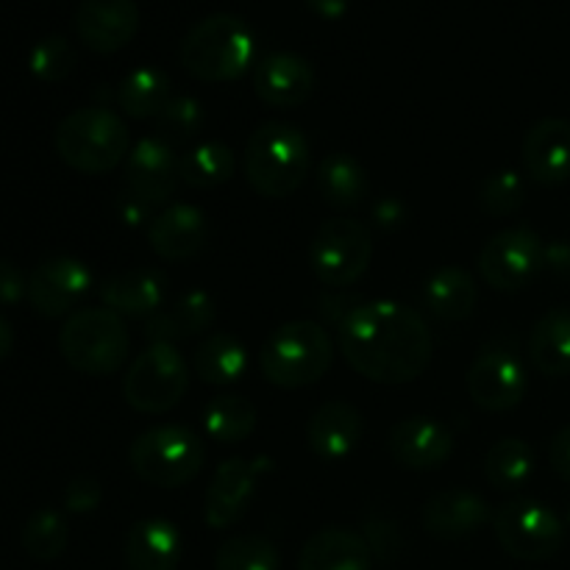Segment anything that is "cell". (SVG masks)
<instances>
[{"instance_id": "obj_1", "label": "cell", "mask_w": 570, "mask_h": 570, "mask_svg": "<svg viewBox=\"0 0 570 570\" xmlns=\"http://www.w3.org/2000/svg\"><path fill=\"white\" fill-rule=\"evenodd\" d=\"M337 345L360 376L387 387L417 382L434 354L421 312L390 298L354 306L340 323Z\"/></svg>"}, {"instance_id": "obj_2", "label": "cell", "mask_w": 570, "mask_h": 570, "mask_svg": "<svg viewBox=\"0 0 570 570\" xmlns=\"http://www.w3.org/2000/svg\"><path fill=\"white\" fill-rule=\"evenodd\" d=\"M309 167V139L293 122H262L245 145V178L262 198L282 200L295 195L304 187Z\"/></svg>"}, {"instance_id": "obj_3", "label": "cell", "mask_w": 570, "mask_h": 570, "mask_svg": "<svg viewBox=\"0 0 570 570\" xmlns=\"http://www.w3.org/2000/svg\"><path fill=\"white\" fill-rule=\"evenodd\" d=\"M178 56L184 70L198 81H237L254 65L256 37L243 17L212 14L189 28Z\"/></svg>"}, {"instance_id": "obj_4", "label": "cell", "mask_w": 570, "mask_h": 570, "mask_svg": "<svg viewBox=\"0 0 570 570\" xmlns=\"http://www.w3.org/2000/svg\"><path fill=\"white\" fill-rule=\"evenodd\" d=\"M334 362V345L315 321H289L273 328L262 343L259 367L267 384L278 390H304L321 382Z\"/></svg>"}, {"instance_id": "obj_5", "label": "cell", "mask_w": 570, "mask_h": 570, "mask_svg": "<svg viewBox=\"0 0 570 570\" xmlns=\"http://www.w3.org/2000/svg\"><path fill=\"white\" fill-rule=\"evenodd\" d=\"M56 154L83 176H104L131 154V134L115 111L104 106L76 109L56 128Z\"/></svg>"}, {"instance_id": "obj_6", "label": "cell", "mask_w": 570, "mask_h": 570, "mask_svg": "<svg viewBox=\"0 0 570 570\" xmlns=\"http://www.w3.org/2000/svg\"><path fill=\"white\" fill-rule=\"evenodd\" d=\"M59 351L83 376H111L128 362L131 337L126 321L106 306L76 309L59 332Z\"/></svg>"}, {"instance_id": "obj_7", "label": "cell", "mask_w": 570, "mask_h": 570, "mask_svg": "<svg viewBox=\"0 0 570 570\" xmlns=\"http://www.w3.org/2000/svg\"><path fill=\"white\" fill-rule=\"evenodd\" d=\"M131 471L145 484L178 490L193 482L204 468V443L187 426H154L139 434L128 451Z\"/></svg>"}, {"instance_id": "obj_8", "label": "cell", "mask_w": 570, "mask_h": 570, "mask_svg": "<svg viewBox=\"0 0 570 570\" xmlns=\"http://www.w3.org/2000/svg\"><path fill=\"white\" fill-rule=\"evenodd\" d=\"M189 390V365L176 345L150 343L122 376V399L142 415H165Z\"/></svg>"}, {"instance_id": "obj_9", "label": "cell", "mask_w": 570, "mask_h": 570, "mask_svg": "<svg viewBox=\"0 0 570 570\" xmlns=\"http://www.w3.org/2000/svg\"><path fill=\"white\" fill-rule=\"evenodd\" d=\"M493 529L504 554L521 562L551 560L566 543L562 518L538 499L504 501L493 512Z\"/></svg>"}, {"instance_id": "obj_10", "label": "cell", "mask_w": 570, "mask_h": 570, "mask_svg": "<svg viewBox=\"0 0 570 570\" xmlns=\"http://www.w3.org/2000/svg\"><path fill=\"white\" fill-rule=\"evenodd\" d=\"M468 395L484 412H510L527 399L529 376L515 340L499 334L479 348L468 367Z\"/></svg>"}, {"instance_id": "obj_11", "label": "cell", "mask_w": 570, "mask_h": 570, "mask_svg": "<svg viewBox=\"0 0 570 570\" xmlns=\"http://www.w3.org/2000/svg\"><path fill=\"white\" fill-rule=\"evenodd\" d=\"M373 259V237L354 217L323 220L309 243V267L326 287L360 282Z\"/></svg>"}, {"instance_id": "obj_12", "label": "cell", "mask_w": 570, "mask_h": 570, "mask_svg": "<svg viewBox=\"0 0 570 570\" xmlns=\"http://www.w3.org/2000/svg\"><path fill=\"white\" fill-rule=\"evenodd\" d=\"M540 271H543V239L529 226L504 228L479 250V276L495 293L527 289Z\"/></svg>"}, {"instance_id": "obj_13", "label": "cell", "mask_w": 570, "mask_h": 570, "mask_svg": "<svg viewBox=\"0 0 570 570\" xmlns=\"http://www.w3.org/2000/svg\"><path fill=\"white\" fill-rule=\"evenodd\" d=\"M271 468L273 462L267 456H254V460L232 456V460L220 462L204 495L206 527L215 532L232 529L248 512L256 495V484H259L262 473H267Z\"/></svg>"}, {"instance_id": "obj_14", "label": "cell", "mask_w": 570, "mask_h": 570, "mask_svg": "<svg viewBox=\"0 0 570 570\" xmlns=\"http://www.w3.org/2000/svg\"><path fill=\"white\" fill-rule=\"evenodd\" d=\"M92 287V273L72 256L42 262L28 278V301L42 317H70Z\"/></svg>"}, {"instance_id": "obj_15", "label": "cell", "mask_w": 570, "mask_h": 570, "mask_svg": "<svg viewBox=\"0 0 570 570\" xmlns=\"http://www.w3.org/2000/svg\"><path fill=\"white\" fill-rule=\"evenodd\" d=\"M139 28L137 0H81L76 11V33L100 56L126 48Z\"/></svg>"}, {"instance_id": "obj_16", "label": "cell", "mask_w": 570, "mask_h": 570, "mask_svg": "<svg viewBox=\"0 0 570 570\" xmlns=\"http://www.w3.org/2000/svg\"><path fill=\"white\" fill-rule=\"evenodd\" d=\"M178 181V159L173 145L161 137H142L126 156V189L148 200L154 209L173 198Z\"/></svg>"}, {"instance_id": "obj_17", "label": "cell", "mask_w": 570, "mask_h": 570, "mask_svg": "<svg viewBox=\"0 0 570 570\" xmlns=\"http://www.w3.org/2000/svg\"><path fill=\"white\" fill-rule=\"evenodd\" d=\"M390 454L406 471H434L454 451V434L449 426L429 415H412L390 429Z\"/></svg>"}, {"instance_id": "obj_18", "label": "cell", "mask_w": 570, "mask_h": 570, "mask_svg": "<svg viewBox=\"0 0 570 570\" xmlns=\"http://www.w3.org/2000/svg\"><path fill=\"white\" fill-rule=\"evenodd\" d=\"M523 170L540 187L570 181V120L543 117L523 137Z\"/></svg>"}, {"instance_id": "obj_19", "label": "cell", "mask_w": 570, "mask_h": 570, "mask_svg": "<svg viewBox=\"0 0 570 570\" xmlns=\"http://www.w3.org/2000/svg\"><path fill=\"white\" fill-rule=\"evenodd\" d=\"M421 521L429 538L456 543V540L473 538L484 523L493 521V512L488 501L473 490L451 488L426 501Z\"/></svg>"}, {"instance_id": "obj_20", "label": "cell", "mask_w": 570, "mask_h": 570, "mask_svg": "<svg viewBox=\"0 0 570 570\" xmlns=\"http://www.w3.org/2000/svg\"><path fill=\"white\" fill-rule=\"evenodd\" d=\"M315 89V70L298 53L276 50L267 53L254 70V92L273 109H295L306 104Z\"/></svg>"}, {"instance_id": "obj_21", "label": "cell", "mask_w": 570, "mask_h": 570, "mask_svg": "<svg viewBox=\"0 0 570 570\" xmlns=\"http://www.w3.org/2000/svg\"><path fill=\"white\" fill-rule=\"evenodd\" d=\"M209 239V220L193 204H173L150 220L148 245L159 259L187 262L204 250Z\"/></svg>"}, {"instance_id": "obj_22", "label": "cell", "mask_w": 570, "mask_h": 570, "mask_svg": "<svg viewBox=\"0 0 570 570\" xmlns=\"http://www.w3.org/2000/svg\"><path fill=\"white\" fill-rule=\"evenodd\" d=\"M167 295H170V282L156 267H134L100 284V301L106 309L139 321H150L167 304Z\"/></svg>"}, {"instance_id": "obj_23", "label": "cell", "mask_w": 570, "mask_h": 570, "mask_svg": "<svg viewBox=\"0 0 570 570\" xmlns=\"http://www.w3.org/2000/svg\"><path fill=\"white\" fill-rule=\"evenodd\" d=\"M217 321V301L206 289H189L176 301H167L148 323L145 337L148 343L176 345L181 340L200 337L209 332Z\"/></svg>"}, {"instance_id": "obj_24", "label": "cell", "mask_w": 570, "mask_h": 570, "mask_svg": "<svg viewBox=\"0 0 570 570\" xmlns=\"http://www.w3.org/2000/svg\"><path fill=\"white\" fill-rule=\"evenodd\" d=\"M362 440V415L348 401H326L306 423V443L323 462H343Z\"/></svg>"}, {"instance_id": "obj_25", "label": "cell", "mask_w": 570, "mask_h": 570, "mask_svg": "<svg viewBox=\"0 0 570 570\" xmlns=\"http://www.w3.org/2000/svg\"><path fill=\"white\" fill-rule=\"evenodd\" d=\"M373 549L360 532L326 527L312 534L298 554V570H371Z\"/></svg>"}, {"instance_id": "obj_26", "label": "cell", "mask_w": 570, "mask_h": 570, "mask_svg": "<svg viewBox=\"0 0 570 570\" xmlns=\"http://www.w3.org/2000/svg\"><path fill=\"white\" fill-rule=\"evenodd\" d=\"M128 570H176L181 562V532L167 518H145L126 534Z\"/></svg>"}, {"instance_id": "obj_27", "label": "cell", "mask_w": 570, "mask_h": 570, "mask_svg": "<svg viewBox=\"0 0 570 570\" xmlns=\"http://www.w3.org/2000/svg\"><path fill=\"white\" fill-rule=\"evenodd\" d=\"M476 278L465 267H440L423 287V306L440 321H465L476 309Z\"/></svg>"}, {"instance_id": "obj_28", "label": "cell", "mask_w": 570, "mask_h": 570, "mask_svg": "<svg viewBox=\"0 0 570 570\" xmlns=\"http://www.w3.org/2000/svg\"><path fill=\"white\" fill-rule=\"evenodd\" d=\"M248 367V351L234 334L212 332L198 343L193 354L195 376L212 387H228L239 382Z\"/></svg>"}, {"instance_id": "obj_29", "label": "cell", "mask_w": 570, "mask_h": 570, "mask_svg": "<svg viewBox=\"0 0 570 570\" xmlns=\"http://www.w3.org/2000/svg\"><path fill=\"white\" fill-rule=\"evenodd\" d=\"M529 360L543 376L560 379L570 373V309H549L532 328Z\"/></svg>"}, {"instance_id": "obj_30", "label": "cell", "mask_w": 570, "mask_h": 570, "mask_svg": "<svg viewBox=\"0 0 570 570\" xmlns=\"http://www.w3.org/2000/svg\"><path fill=\"white\" fill-rule=\"evenodd\" d=\"M317 193L332 209H354L371 193L367 173L354 156L348 154H328L317 167Z\"/></svg>"}, {"instance_id": "obj_31", "label": "cell", "mask_w": 570, "mask_h": 570, "mask_svg": "<svg viewBox=\"0 0 570 570\" xmlns=\"http://www.w3.org/2000/svg\"><path fill=\"white\" fill-rule=\"evenodd\" d=\"M534 473V451L521 438H501L484 456V479L499 493L521 490Z\"/></svg>"}, {"instance_id": "obj_32", "label": "cell", "mask_w": 570, "mask_h": 570, "mask_svg": "<svg viewBox=\"0 0 570 570\" xmlns=\"http://www.w3.org/2000/svg\"><path fill=\"white\" fill-rule=\"evenodd\" d=\"M170 98V78L159 67H137L117 89V104L131 120H156Z\"/></svg>"}, {"instance_id": "obj_33", "label": "cell", "mask_w": 570, "mask_h": 570, "mask_svg": "<svg viewBox=\"0 0 570 570\" xmlns=\"http://www.w3.org/2000/svg\"><path fill=\"white\" fill-rule=\"evenodd\" d=\"M237 170V156L220 139H206L178 159V178L193 189H215Z\"/></svg>"}, {"instance_id": "obj_34", "label": "cell", "mask_w": 570, "mask_h": 570, "mask_svg": "<svg viewBox=\"0 0 570 570\" xmlns=\"http://www.w3.org/2000/svg\"><path fill=\"white\" fill-rule=\"evenodd\" d=\"M204 429L215 443L237 445L254 434L256 429V406L245 395L226 393L212 399L204 412Z\"/></svg>"}, {"instance_id": "obj_35", "label": "cell", "mask_w": 570, "mask_h": 570, "mask_svg": "<svg viewBox=\"0 0 570 570\" xmlns=\"http://www.w3.org/2000/svg\"><path fill=\"white\" fill-rule=\"evenodd\" d=\"M282 551L262 534H234L220 543L215 554V570H278Z\"/></svg>"}, {"instance_id": "obj_36", "label": "cell", "mask_w": 570, "mask_h": 570, "mask_svg": "<svg viewBox=\"0 0 570 570\" xmlns=\"http://www.w3.org/2000/svg\"><path fill=\"white\" fill-rule=\"evenodd\" d=\"M22 549L39 562H53L67 549V521L56 510H39L22 527Z\"/></svg>"}, {"instance_id": "obj_37", "label": "cell", "mask_w": 570, "mask_h": 570, "mask_svg": "<svg viewBox=\"0 0 570 570\" xmlns=\"http://www.w3.org/2000/svg\"><path fill=\"white\" fill-rule=\"evenodd\" d=\"M523 200H527V184L515 170L493 173L479 187V209L490 217L515 215Z\"/></svg>"}, {"instance_id": "obj_38", "label": "cell", "mask_w": 570, "mask_h": 570, "mask_svg": "<svg viewBox=\"0 0 570 570\" xmlns=\"http://www.w3.org/2000/svg\"><path fill=\"white\" fill-rule=\"evenodd\" d=\"M156 128L165 142H184V139H193L195 134L204 128V106L200 100H195L193 95H176V98L167 100L165 109L156 117Z\"/></svg>"}, {"instance_id": "obj_39", "label": "cell", "mask_w": 570, "mask_h": 570, "mask_svg": "<svg viewBox=\"0 0 570 570\" xmlns=\"http://www.w3.org/2000/svg\"><path fill=\"white\" fill-rule=\"evenodd\" d=\"M28 67H31L33 76L45 83H59L65 81L67 76L76 67V50L59 33H50V37L39 39L31 48V56H28Z\"/></svg>"}, {"instance_id": "obj_40", "label": "cell", "mask_w": 570, "mask_h": 570, "mask_svg": "<svg viewBox=\"0 0 570 570\" xmlns=\"http://www.w3.org/2000/svg\"><path fill=\"white\" fill-rule=\"evenodd\" d=\"M104 501V490L100 482L92 476H76L65 490V507L72 515H89L95 512Z\"/></svg>"}, {"instance_id": "obj_41", "label": "cell", "mask_w": 570, "mask_h": 570, "mask_svg": "<svg viewBox=\"0 0 570 570\" xmlns=\"http://www.w3.org/2000/svg\"><path fill=\"white\" fill-rule=\"evenodd\" d=\"M150 215H154V206L148 200L134 195L131 189H122L120 198H117V217L122 220V226H150Z\"/></svg>"}, {"instance_id": "obj_42", "label": "cell", "mask_w": 570, "mask_h": 570, "mask_svg": "<svg viewBox=\"0 0 570 570\" xmlns=\"http://www.w3.org/2000/svg\"><path fill=\"white\" fill-rule=\"evenodd\" d=\"M28 295V282L20 267L9 259H0V306H11Z\"/></svg>"}, {"instance_id": "obj_43", "label": "cell", "mask_w": 570, "mask_h": 570, "mask_svg": "<svg viewBox=\"0 0 570 570\" xmlns=\"http://www.w3.org/2000/svg\"><path fill=\"white\" fill-rule=\"evenodd\" d=\"M543 271L570 284V239H554L543 245Z\"/></svg>"}, {"instance_id": "obj_44", "label": "cell", "mask_w": 570, "mask_h": 570, "mask_svg": "<svg viewBox=\"0 0 570 570\" xmlns=\"http://www.w3.org/2000/svg\"><path fill=\"white\" fill-rule=\"evenodd\" d=\"M551 471L570 484V426H562L549 445Z\"/></svg>"}, {"instance_id": "obj_45", "label": "cell", "mask_w": 570, "mask_h": 570, "mask_svg": "<svg viewBox=\"0 0 570 570\" xmlns=\"http://www.w3.org/2000/svg\"><path fill=\"white\" fill-rule=\"evenodd\" d=\"M373 217H376V223L384 228V232H393V228L404 226V220H406L404 204L395 198L379 200L376 209H373Z\"/></svg>"}, {"instance_id": "obj_46", "label": "cell", "mask_w": 570, "mask_h": 570, "mask_svg": "<svg viewBox=\"0 0 570 570\" xmlns=\"http://www.w3.org/2000/svg\"><path fill=\"white\" fill-rule=\"evenodd\" d=\"M306 6L323 20H340L348 11L351 0H306Z\"/></svg>"}, {"instance_id": "obj_47", "label": "cell", "mask_w": 570, "mask_h": 570, "mask_svg": "<svg viewBox=\"0 0 570 570\" xmlns=\"http://www.w3.org/2000/svg\"><path fill=\"white\" fill-rule=\"evenodd\" d=\"M11 348H14V328L0 315V360H6L11 354Z\"/></svg>"}, {"instance_id": "obj_48", "label": "cell", "mask_w": 570, "mask_h": 570, "mask_svg": "<svg viewBox=\"0 0 570 570\" xmlns=\"http://www.w3.org/2000/svg\"><path fill=\"white\" fill-rule=\"evenodd\" d=\"M568 527H570V507H568Z\"/></svg>"}]
</instances>
